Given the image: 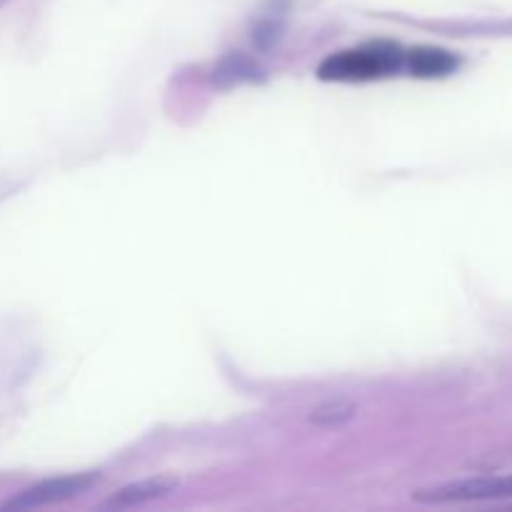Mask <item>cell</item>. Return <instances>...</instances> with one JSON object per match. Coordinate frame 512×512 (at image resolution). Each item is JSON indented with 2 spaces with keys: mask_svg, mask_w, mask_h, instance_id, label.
Masks as SVG:
<instances>
[{
  "mask_svg": "<svg viewBox=\"0 0 512 512\" xmlns=\"http://www.w3.org/2000/svg\"><path fill=\"white\" fill-rule=\"evenodd\" d=\"M405 65V53L393 43H368L353 50H340L320 63L323 80H375L398 73Z\"/></svg>",
  "mask_w": 512,
  "mask_h": 512,
  "instance_id": "1",
  "label": "cell"
},
{
  "mask_svg": "<svg viewBox=\"0 0 512 512\" xmlns=\"http://www.w3.org/2000/svg\"><path fill=\"white\" fill-rule=\"evenodd\" d=\"M512 498V475L503 478H473L458 483L435 485L418 490L413 500L423 505H453V503H483V500Z\"/></svg>",
  "mask_w": 512,
  "mask_h": 512,
  "instance_id": "2",
  "label": "cell"
},
{
  "mask_svg": "<svg viewBox=\"0 0 512 512\" xmlns=\"http://www.w3.org/2000/svg\"><path fill=\"white\" fill-rule=\"evenodd\" d=\"M98 483V475L95 473H80V475H65V478H53L45 480V483L35 485V488L25 490L18 498H13L8 503V508L13 510H33L43 508V505L63 503V500L78 498V495L88 493L93 485Z\"/></svg>",
  "mask_w": 512,
  "mask_h": 512,
  "instance_id": "3",
  "label": "cell"
},
{
  "mask_svg": "<svg viewBox=\"0 0 512 512\" xmlns=\"http://www.w3.org/2000/svg\"><path fill=\"white\" fill-rule=\"evenodd\" d=\"M175 488H178V483H175L173 478H165V475H158V478H148V480H138V483L120 488L118 493L108 500V508L110 510L140 508V505L165 498V495L173 493Z\"/></svg>",
  "mask_w": 512,
  "mask_h": 512,
  "instance_id": "4",
  "label": "cell"
},
{
  "mask_svg": "<svg viewBox=\"0 0 512 512\" xmlns=\"http://www.w3.org/2000/svg\"><path fill=\"white\" fill-rule=\"evenodd\" d=\"M405 65L418 78H443V75L455 73L460 58L440 48H418L405 53Z\"/></svg>",
  "mask_w": 512,
  "mask_h": 512,
  "instance_id": "5",
  "label": "cell"
},
{
  "mask_svg": "<svg viewBox=\"0 0 512 512\" xmlns=\"http://www.w3.org/2000/svg\"><path fill=\"white\" fill-rule=\"evenodd\" d=\"M358 415V405L353 400H328V403L318 405L310 415V423L320 425V428H340V425L350 423Z\"/></svg>",
  "mask_w": 512,
  "mask_h": 512,
  "instance_id": "6",
  "label": "cell"
}]
</instances>
